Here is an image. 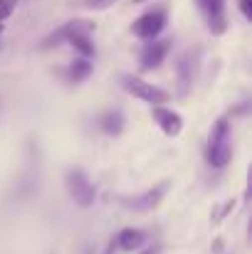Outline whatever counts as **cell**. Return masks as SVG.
<instances>
[{
    "instance_id": "21",
    "label": "cell",
    "mask_w": 252,
    "mask_h": 254,
    "mask_svg": "<svg viewBox=\"0 0 252 254\" xmlns=\"http://www.w3.org/2000/svg\"><path fill=\"white\" fill-rule=\"evenodd\" d=\"M0 52H2V42H0Z\"/></svg>"
},
{
    "instance_id": "12",
    "label": "cell",
    "mask_w": 252,
    "mask_h": 254,
    "mask_svg": "<svg viewBox=\"0 0 252 254\" xmlns=\"http://www.w3.org/2000/svg\"><path fill=\"white\" fill-rule=\"evenodd\" d=\"M99 126H101L104 133L119 136V133L124 131V114H121V111H109V114H104V116L99 119Z\"/></svg>"
},
{
    "instance_id": "1",
    "label": "cell",
    "mask_w": 252,
    "mask_h": 254,
    "mask_svg": "<svg viewBox=\"0 0 252 254\" xmlns=\"http://www.w3.org/2000/svg\"><path fill=\"white\" fill-rule=\"evenodd\" d=\"M233 158V143H230V124L228 119H218L208 136V163L213 168H225Z\"/></svg>"
},
{
    "instance_id": "10",
    "label": "cell",
    "mask_w": 252,
    "mask_h": 254,
    "mask_svg": "<svg viewBox=\"0 0 252 254\" xmlns=\"http://www.w3.org/2000/svg\"><path fill=\"white\" fill-rule=\"evenodd\" d=\"M144 242H146V235H144L141 230H134V227L121 230L119 237H116V247L124 250V252H136Z\"/></svg>"
},
{
    "instance_id": "6",
    "label": "cell",
    "mask_w": 252,
    "mask_h": 254,
    "mask_svg": "<svg viewBox=\"0 0 252 254\" xmlns=\"http://www.w3.org/2000/svg\"><path fill=\"white\" fill-rule=\"evenodd\" d=\"M166 188H168V183H159L156 188H151V190H146V192H141V195H136V197L121 200V205H124L126 210H134V212H151V210L159 207V202L164 200Z\"/></svg>"
},
{
    "instance_id": "7",
    "label": "cell",
    "mask_w": 252,
    "mask_h": 254,
    "mask_svg": "<svg viewBox=\"0 0 252 254\" xmlns=\"http://www.w3.org/2000/svg\"><path fill=\"white\" fill-rule=\"evenodd\" d=\"M170 42L168 40H149V45L141 50V69H156L166 60Z\"/></svg>"
},
{
    "instance_id": "15",
    "label": "cell",
    "mask_w": 252,
    "mask_h": 254,
    "mask_svg": "<svg viewBox=\"0 0 252 254\" xmlns=\"http://www.w3.org/2000/svg\"><path fill=\"white\" fill-rule=\"evenodd\" d=\"M114 0H84V7H89V10H104V7H109Z\"/></svg>"
},
{
    "instance_id": "8",
    "label": "cell",
    "mask_w": 252,
    "mask_h": 254,
    "mask_svg": "<svg viewBox=\"0 0 252 254\" xmlns=\"http://www.w3.org/2000/svg\"><path fill=\"white\" fill-rule=\"evenodd\" d=\"M151 116H154V121L161 126V131H164L166 136H170V138L180 136V131H183V119H180L175 111L164 109V104H159V106L151 109Z\"/></svg>"
},
{
    "instance_id": "16",
    "label": "cell",
    "mask_w": 252,
    "mask_h": 254,
    "mask_svg": "<svg viewBox=\"0 0 252 254\" xmlns=\"http://www.w3.org/2000/svg\"><path fill=\"white\" fill-rule=\"evenodd\" d=\"M240 12H243L248 20H252V0H240Z\"/></svg>"
},
{
    "instance_id": "18",
    "label": "cell",
    "mask_w": 252,
    "mask_h": 254,
    "mask_svg": "<svg viewBox=\"0 0 252 254\" xmlns=\"http://www.w3.org/2000/svg\"><path fill=\"white\" fill-rule=\"evenodd\" d=\"M213 250H215V254H223V240H215L213 242Z\"/></svg>"
},
{
    "instance_id": "3",
    "label": "cell",
    "mask_w": 252,
    "mask_h": 254,
    "mask_svg": "<svg viewBox=\"0 0 252 254\" xmlns=\"http://www.w3.org/2000/svg\"><path fill=\"white\" fill-rule=\"evenodd\" d=\"M166 30V12L159 7V10H149V12H144L134 25H131V32H134V37H139V40H156L161 32Z\"/></svg>"
},
{
    "instance_id": "19",
    "label": "cell",
    "mask_w": 252,
    "mask_h": 254,
    "mask_svg": "<svg viewBox=\"0 0 252 254\" xmlns=\"http://www.w3.org/2000/svg\"><path fill=\"white\" fill-rule=\"evenodd\" d=\"M0 35H2V22H0Z\"/></svg>"
},
{
    "instance_id": "14",
    "label": "cell",
    "mask_w": 252,
    "mask_h": 254,
    "mask_svg": "<svg viewBox=\"0 0 252 254\" xmlns=\"http://www.w3.org/2000/svg\"><path fill=\"white\" fill-rule=\"evenodd\" d=\"M12 10H15V0H0V22L7 20L12 15Z\"/></svg>"
},
{
    "instance_id": "5",
    "label": "cell",
    "mask_w": 252,
    "mask_h": 254,
    "mask_svg": "<svg viewBox=\"0 0 252 254\" xmlns=\"http://www.w3.org/2000/svg\"><path fill=\"white\" fill-rule=\"evenodd\" d=\"M198 10L203 12L208 27L213 35H223L228 27V17H225V0H195Z\"/></svg>"
},
{
    "instance_id": "11",
    "label": "cell",
    "mask_w": 252,
    "mask_h": 254,
    "mask_svg": "<svg viewBox=\"0 0 252 254\" xmlns=\"http://www.w3.org/2000/svg\"><path fill=\"white\" fill-rule=\"evenodd\" d=\"M65 72H67V79H70V82L80 84V82H84V79H89V74H91V62L84 60V57H77L75 62L67 64Z\"/></svg>"
},
{
    "instance_id": "9",
    "label": "cell",
    "mask_w": 252,
    "mask_h": 254,
    "mask_svg": "<svg viewBox=\"0 0 252 254\" xmlns=\"http://www.w3.org/2000/svg\"><path fill=\"white\" fill-rule=\"evenodd\" d=\"M175 69H178V94L185 96L193 86V55L183 52L175 62Z\"/></svg>"
},
{
    "instance_id": "20",
    "label": "cell",
    "mask_w": 252,
    "mask_h": 254,
    "mask_svg": "<svg viewBox=\"0 0 252 254\" xmlns=\"http://www.w3.org/2000/svg\"><path fill=\"white\" fill-rule=\"evenodd\" d=\"M134 2H146V0H134Z\"/></svg>"
},
{
    "instance_id": "13",
    "label": "cell",
    "mask_w": 252,
    "mask_h": 254,
    "mask_svg": "<svg viewBox=\"0 0 252 254\" xmlns=\"http://www.w3.org/2000/svg\"><path fill=\"white\" fill-rule=\"evenodd\" d=\"M233 210H235V200H228V202H225V205L220 207V212H218V215L213 217V222H215V225H218V222H223V220H225V217H228V215H230Z\"/></svg>"
},
{
    "instance_id": "17",
    "label": "cell",
    "mask_w": 252,
    "mask_h": 254,
    "mask_svg": "<svg viewBox=\"0 0 252 254\" xmlns=\"http://www.w3.org/2000/svg\"><path fill=\"white\" fill-rule=\"evenodd\" d=\"M139 254H161V247L159 245H151V247H146L144 252H139Z\"/></svg>"
},
{
    "instance_id": "4",
    "label": "cell",
    "mask_w": 252,
    "mask_h": 254,
    "mask_svg": "<svg viewBox=\"0 0 252 254\" xmlns=\"http://www.w3.org/2000/svg\"><path fill=\"white\" fill-rule=\"evenodd\" d=\"M67 190H70L72 200L77 205H82V207H89L94 202V197H96L94 185L86 180V175H84L82 170H70L67 173Z\"/></svg>"
},
{
    "instance_id": "2",
    "label": "cell",
    "mask_w": 252,
    "mask_h": 254,
    "mask_svg": "<svg viewBox=\"0 0 252 254\" xmlns=\"http://www.w3.org/2000/svg\"><path fill=\"white\" fill-rule=\"evenodd\" d=\"M121 84H124V89H126L131 96H136V99H141V101H146V104H151V106H159V104L170 101V94H168L166 89L149 84V82H144L141 77L124 74V77H121Z\"/></svg>"
}]
</instances>
